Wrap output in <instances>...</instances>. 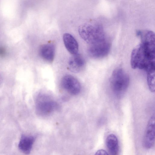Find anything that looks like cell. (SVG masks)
<instances>
[{
	"label": "cell",
	"instance_id": "cell-10",
	"mask_svg": "<svg viewBox=\"0 0 155 155\" xmlns=\"http://www.w3.org/2000/svg\"><path fill=\"white\" fill-rule=\"evenodd\" d=\"M63 40L64 45L68 52L73 55L78 53V45L76 39L71 35L68 33L64 34Z\"/></svg>",
	"mask_w": 155,
	"mask_h": 155
},
{
	"label": "cell",
	"instance_id": "cell-13",
	"mask_svg": "<svg viewBox=\"0 0 155 155\" xmlns=\"http://www.w3.org/2000/svg\"><path fill=\"white\" fill-rule=\"evenodd\" d=\"M95 155H108L107 152L103 149H100L97 150L95 153Z\"/></svg>",
	"mask_w": 155,
	"mask_h": 155
},
{
	"label": "cell",
	"instance_id": "cell-5",
	"mask_svg": "<svg viewBox=\"0 0 155 155\" xmlns=\"http://www.w3.org/2000/svg\"><path fill=\"white\" fill-rule=\"evenodd\" d=\"M62 87L70 94L76 95L80 92L81 86L78 80L70 74L64 75L61 81Z\"/></svg>",
	"mask_w": 155,
	"mask_h": 155
},
{
	"label": "cell",
	"instance_id": "cell-7",
	"mask_svg": "<svg viewBox=\"0 0 155 155\" xmlns=\"http://www.w3.org/2000/svg\"><path fill=\"white\" fill-rule=\"evenodd\" d=\"M85 64V61L82 56L77 53L73 55L70 58L68 61V67L71 72L78 73L82 70Z\"/></svg>",
	"mask_w": 155,
	"mask_h": 155
},
{
	"label": "cell",
	"instance_id": "cell-4",
	"mask_svg": "<svg viewBox=\"0 0 155 155\" xmlns=\"http://www.w3.org/2000/svg\"><path fill=\"white\" fill-rule=\"evenodd\" d=\"M58 107L56 102L45 94H39L36 99V110L40 115H48L56 110Z\"/></svg>",
	"mask_w": 155,
	"mask_h": 155
},
{
	"label": "cell",
	"instance_id": "cell-11",
	"mask_svg": "<svg viewBox=\"0 0 155 155\" xmlns=\"http://www.w3.org/2000/svg\"><path fill=\"white\" fill-rule=\"evenodd\" d=\"M106 144L110 154H117L119 150L118 142L117 138L115 135L113 134H109L106 138Z\"/></svg>",
	"mask_w": 155,
	"mask_h": 155
},
{
	"label": "cell",
	"instance_id": "cell-8",
	"mask_svg": "<svg viewBox=\"0 0 155 155\" xmlns=\"http://www.w3.org/2000/svg\"><path fill=\"white\" fill-rule=\"evenodd\" d=\"M55 48L52 44H46L41 45L39 50L41 57L45 61L49 62L53 61L55 55Z\"/></svg>",
	"mask_w": 155,
	"mask_h": 155
},
{
	"label": "cell",
	"instance_id": "cell-1",
	"mask_svg": "<svg viewBox=\"0 0 155 155\" xmlns=\"http://www.w3.org/2000/svg\"><path fill=\"white\" fill-rule=\"evenodd\" d=\"M78 32L82 38L89 45L88 52L91 57L101 58L108 54L110 43L101 24H83L79 27Z\"/></svg>",
	"mask_w": 155,
	"mask_h": 155
},
{
	"label": "cell",
	"instance_id": "cell-12",
	"mask_svg": "<svg viewBox=\"0 0 155 155\" xmlns=\"http://www.w3.org/2000/svg\"><path fill=\"white\" fill-rule=\"evenodd\" d=\"M147 84L150 90L152 92L155 91V71L147 72Z\"/></svg>",
	"mask_w": 155,
	"mask_h": 155
},
{
	"label": "cell",
	"instance_id": "cell-14",
	"mask_svg": "<svg viewBox=\"0 0 155 155\" xmlns=\"http://www.w3.org/2000/svg\"><path fill=\"white\" fill-rule=\"evenodd\" d=\"M5 53V50L2 47H0V55H3Z\"/></svg>",
	"mask_w": 155,
	"mask_h": 155
},
{
	"label": "cell",
	"instance_id": "cell-2",
	"mask_svg": "<svg viewBox=\"0 0 155 155\" xmlns=\"http://www.w3.org/2000/svg\"><path fill=\"white\" fill-rule=\"evenodd\" d=\"M138 37L141 43L132 50L130 64L133 69L155 70V35L152 31L141 30Z\"/></svg>",
	"mask_w": 155,
	"mask_h": 155
},
{
	"label": "cell",
	"instance_id": "cell-6",
	"mask_svg": "<svg viewBox=\"0 0 155 155\" xmlns=\"http://www.w3.org/2000/svg\"><path fill=\"white\" fill-rule=\"evenodd\" d=\"M154 114L150 119L147 126L143 138V145L147 149L152 148L155 143V119Z\"/></svg>",
	"mask_w": 155,
	"mask_h": 155
},
{
	"label": "cell",
	"instance_id": "cell-3",
	"mask_svg": "<svg viewBox=\"0 0 155 155\" xmlns=\"http://www.w3.org/2000/svg\"><path fill=\"white\" fill-rule=\"evenodd\" d=\"M130 83L128 74L121 68H117L112 72L110 79V88L117 97L123 95L127 90Z\"/></svg>",
	"mask_w": 155,
	"mask_h": 155
},
{
	"label": "cell",
	"instance_id": "cell-9",
	"mask_svg": "<svg viewBox=\"0 0 155 155\" xmlns=\"http://www.w3.org/2000/svg\"><path fill=\"white\" fill-rule=\"evenodd\" d=\"M35 137L32 136L22 135L18 144L19 149L26 154H29L35 142Z\"/></svg>",
	"mask_w": 155,
	"mask_h": 155
}]
</instances>
